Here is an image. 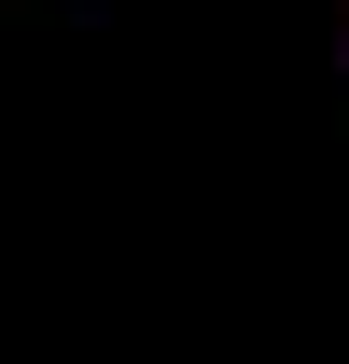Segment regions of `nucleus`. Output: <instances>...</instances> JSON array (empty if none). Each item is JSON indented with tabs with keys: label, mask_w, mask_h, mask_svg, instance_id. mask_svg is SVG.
<instances>
[]
</instances>
